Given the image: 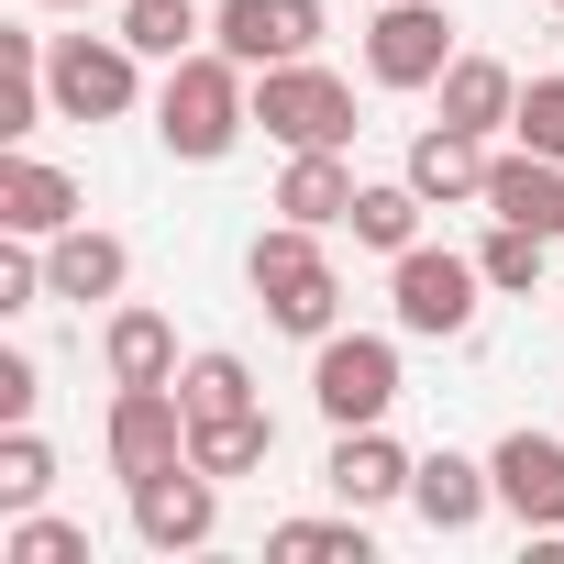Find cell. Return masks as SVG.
Segmentation results:
<instances>
[{
	"label": "cell",
	"mask_w": 564,
	"mask_h": 564,
	"mask_svg": "<svg viewBox=\"0 0 564 564\" xmlns=\"http://www.w3.org/2000/svg\"><path fill=\"white\" fill-rule=\"evenodd\" d=\"M487 465H498V509L520 531H564V443L553 432H509Z\"/></svg>",
	"instance_id": "12"
},
{
	"label": "cell",
	"mask_w": 564,
	"mask_h": 564,
	"mask_svg": "<svg viewBox=\"0 0 564 564\" xmlns=\"http://www.w3.org/2000/svg\"><path fill=\"white\" fill-rule=\"evenodd\" d=\"M45 487H56V443L34 432V421H0V509H45Z\"/></svg>",
	"instance_id": "26"
},
{
	"label": "cell",
	"mask_w": 564,
	"mask_h": 564,
	"mask_svg": "<svg viewBox=\"0 0 564 564\" xmlns=\"http://www.w3.org/2000/svg\"><path fill=\"white\" fill-rule=\"evenodd\" d=\"M155 465H188V399L177 388H111V476H155Z\"/></svg>",
	"instance_id": "10"
},
{
	"label": "cell",
	"mask_w": 564,
	"mask_h": 564,
	"mask_svg": "<svg viewBox=\"0 0 564 564\" xmlns=\"http://www.w3.org/2000/svg\"><path fill=\"white\" fill-rule=\"evenodd\" d=\"M454 12L443 0H377V23H366V78L377 89H432L454 67Z\"/></svg>",
	"instance_id": "7"
},
{
	"label": "cell",
	"mask_w": 564,
	"mask_h": 564,
	"mask_svg": "<svg viewBox=\"0 0 564 564\" xmlns=\"http://www.w3.org/2000/svg\"><path fill=\"white\" fill-rule=\"evenodd\" d=\"M311 410L333 432H366L399 410V344L388 333H322L311 344Z\"/></svg>",
	"instance_id": "5"
},
{
	"label": "cell",
	"mask_w": 564,
	"mask_h": 564,
	"mask_svg": "<svg viewBox=\"0 0 564 564\" xmlns=\"http://www.w3.org/2000/svg\"><path fill=\"white\" fill-rule=\"evenodd\" d=\"M221 531V476L210 465H155L133 476V542L144 553H199Z\"/></svg>",
	"instance_id": "8"
},
{
	"label": "cell",
	"mask_w": 564,
	"mask_h": 564,
	"mask_svg": "<svg viewBox=\"0 0 564 564\" xmlns=\"http://www.w3.org/2000/svg\"><path fill=\"white\" fill-rule=\"evenodd\" d=\"M243 133H254V67H232L221 45L177 56L166 89H155V144H166L177 166H221Z\"/></svg>",
	"instance_id": "1"
},
{
	"label": "cell",
	"mask_w": 564,
	"mask_h": 564,
	"mask_svg": "<svg viewBox=\"0 0 564 564\" xmlns=\"http://www.w3.org/2000/svg\"><path fill=\"white\" fill-rule=\"evenodd\" d=\"M0 553H12V564H89V531L56 520V509H23L12 531H0Z\"/></svg>",
	"instance_id": "29"
},
{
	"label": "cell",
	"mask_w": 564,
	"mask_h": 564,
	"mask_svg": "<svg viewBox=\"0 0 564 564\" xmlns=\"http://www.w3.org/2000/svg\"><path fill=\"white\" fill-rule=\"evenodd\" d=\"M410 476H421V454H399V443H388V421L333 432V465H322L333 509H399V498H410Z\"/></svg>",
	"instance_id": "11"
},
{
	"label": "cell",
	"mask_w": 564,
	"mask_h": 564,
	"mask_svg": "<svg viewBox=\"0 0 564 564\" xmlns=\"http://www.w3.org/2000/svg\"><path fill=\"white\" fill-rule=\"evenodd\" d=\"M265 454H276V421H265V399H254V410H221V421H188V465H210L221 487H232V476H254Z\"/></svg>",
	"instance_id": "21"
},
{
	"label": "cell",
	"mask_w": 564,
	"mask_h": 564,
	"mask_svg": "<svg viewBox=\"0 0 564 564\" xmlns=\"http://www.w3.org/2000/svg\"><path fill=\"white\" fill-rule=\"evenodd\" d=\"M509 133H520L531 155H553V166H564V78H531V89H520V122H509Z\"/></svg>",
	"instance_id": "30"
},
{
	"label": "cell",
	"mask_w": 564,
	"mask_h": 564,
	"mask_svg": "<svg viewBox=\"0 0 564 564\" xmlns=\"http://www.w3.org/2000/svg\"><path fill=\"white\" fill-rule=\"evenodd\" d=\"M100 366H111V388H177V322L144 311V300H122L100 322Z\"/></svg>",
	"instance_id": "17"
},
{
	"label": "cell",
	"mask_w": 564,
	"mask_h": 564,
	"mask_svg": "<svg viewBox=\"0 0 564 564\" xmlns=\"http://www.w3.org/2000/svg\"><path fill=\"white\" fill-rule=\"evenodd\" d=\"M122 45L144 67H177V56L210 45V23H199V0H122Z\"/></svg>",
	"instance_id": "23"
},
{
	"label": "cell",
	"mask_w": 564,
	"mask_h": 564,
	"mask_svg": "<svg viewBox=\"0 0 564 564\" xmlns=\"http://www.w3.org/2000/svg\"><path fill=\"white\" fill-rule=\"evenodd\" d=\"M56 89H45V34H0V144H23L34 133V111H45Z\"/></svg>",
	"instance_id": "24"
},
{
	"label": "cell",
	"mask_w": 564,
	"mask_h": 564,
	"mask_svg": "<svg viewBox=\"0 0 564 564\" xmlns=\"http://www.w3.org/2000/svg\"><path fill=\"white\" fill-rule=\"evenodd\" d=\"M45 12H89V0H45Z\"/></svg>",
	"instance_id": "32"
},
{
	"label": "cell",
	"mask_w": 564,
	"mask_h": 564,
	"mask_svg": "<svg viewBox=\"0 0 564 564\" xmlns=\"http://www.w3.org/2000/svg\"><path fill=\"white\" fill-rule=\"evenodd\" d=\"M487 221H520V232H542V243H564V166L553 155H498L487 166Z\"/></svg>",
	"instance_id": "18"
},
{
	"label": "cell",
	"mask_w": 564,
	"mask_h": 564,
	"mask_svg": "<svg viewBox=\"0 0 564 564\" xmlns=\"http://www.w3.org/2000/svg\"><path fill=\"white\" fill-rule=\"evenodd\" d=\"M355 166H344V144H311V155H289V177H276V221H311V232H333L344 210H355Z\"/></svg>",
	"instance_id": "20"
},
{
	"label": "cell",
	"mask_w": 564,
	"mask_h": 564,
	"mask_svg": "<svg viewBox=\"0 0 564 564\" xmlns=\"http://www.w3.org/2000/svg\"><path fill=\"white\" fill-rule=\"evenodd\" d=\"M322 0H221L210 12V45L232 67H289V56H322Z\"/></svg>",
	"instance_id": "9"
},
{
	"label": "cell",
	"mask_w": 564,
	"mask_h": 564,
	"mask_svg": "<svg viewBox=\"0 0 564 564\" xmlns=\"http://www.w3.org/2000/svg\"><path fill=\"white\" fill-rule=\"evenodd\" d=\"M476 265H487V289H498V300H531V289H542V265H553V243L520 232V221H498V232L476 243Z\"/></svg>",
	"instance_id": "28"
},
{
	"label": "cell",
	"mask_w": 564,
	"mask_h": 564,
	"mask_svg": "<svg viewBox=\"0 0 564 564\" xmlns=\"http://www.w3.org/2000/svg\"><path fill=\"white\" fill-rule=\"evenodd\" d=\"M265 553L276 564H366L377 542H366V509H344V520H276Z\"/></svg>",
	"instance_id": "25"
},
{
	"label": "cell",
	"mask_w": 564,
	"mask_h": 564,
	"mask_svg": "<svg viewBox=\"0 0 564 564\" xmlns=\"http://www.w3.org/2000/svg\"><path fill=\"white\" fill-rule=\"evenodd\" d=\"M542 12H564V0H542Z\"/></svg>",
	"instance_id": "33"
},
{
	"label": "cell",
	"mask_w": 564,
	"mask_h": 564,
	"mask_svg": "<svg viewBox=\"0 0 564 564\" xmlns=\"http://www.w3.org/2000/svg\"><path fill=\"white\" fill-rule=\"evenodd\" d=\"M432 100H443L454 133H509V122H520V78H509L498 56H454V67L432 78Z\"/></svg>",
	"instance_id": "19"
},
{
	"label": "cell",
	"mask_w": 564,
	"mask_h": 564,
	"mask_svg": "<svg viewBox=\"0 0 564 564\" xmlns=\"http://www.w3.org/2000/svg\"><path fill=\"white\" fill-rule=\"evenodd\" d=\"M67 221H78V177H67V166H45V155H23V144H0V232L56 243Z\"/></svg>",
	"instance_id": "13"
},
{
	"label": "cell",
	"mask_w": 564,
	"mask_h": 564,
	"mask_svg": "<svg viewBox=\"0 0 564 564\" xmlns=\"http://www.w3.org/2000/svg\"><path fill=\"white\" fill-rule=\"evenodd\" d=\"M421 210H432V199H421L410 177H377V188H355L344 232H355L366 254H410V243H421Z\"/></svg>",
	"instance_id": "22"
},
{
	"label": "cell",
	"mask_w": 564,
	"mask_h": 564,
	"mask_svg": "<svg viewBox=\"0 0 564 564\" xmlns=\"http://www.w3.org/2000/svg\"><path fill=\"white\" fill-rule=\"evenodd\" d=\"M34 399H45V366L23 344H0V421H34Z\"/></svg>",
	"instance_id": "31"
},
{
	"label": "cell",
	"mask_w": 564,
	"mask_h": 564,
	"mask_svg": "<svg viewBox=\"0 0 564 564\" xmlns=\"http://www.w3.org/2000/svg\"><path fill=\"white\" fill-rule=\"evenodd\" d=\"M243 276H254V300H265L276 333H300V344L344 333V276H333V254H322L311 221H265L254 254H243Z\"/></svg>",
	"instance_id": "2"
},
{
	"label": "cell",
	"mask_w": 564,
	"mask_h": 564,
	"mask_svg": "<svg viewBox=\"0 0 564 564\" xmlns=\"http://www.w3.org/2000/svg\"><path fill=\"white\" fill-rule=\"evenodd\" d=\"M45 289L78 300V311H89V300H122V289H133V243L100 232V221H67V232L45 243Z\"/></svg>",
	"instance_id": "14"
},
{
	"label": "cell",
	"mask_w": 564,
	"mask_h": 564,
	"mask_svg": "<svg viewBox=\"0 0 564 564\" xmlns=\"http://www.w3.org/2000/svg\"><path fill=\"white\" fill-rule=\"evenodd\" d=\"M45 89L67 122H122L144 100V56L122 34H45Z\"/></svg>",
	"instance_id": "6"
},
{
	"label": "cell",
	"mask_w": 564,
	"mask_h": 564,
	"mask_svg": "<svg viewBox=\"0 0 564 564\" xmlns=\"http://www.w3.org/2000/svg\"><path fill=\"white\" fill-rule=\"evenodd\" d=\"M254 122H265V144H289V155H311V144H355V78L322 67V56L254 67Z\"/></svg>",
	"instance_id": "4"
},
{
	"label": "cell",
	"mask_w": 564,
	"mask_h": 564,
	"mask_svg": "<svg viewBox=\"0 0 564 564\" xmlns=\"http://www.w3.org/2000/svg\"><path fill=\"white\" fill-rule=\"evenodd\" d=\"M410 509H421V531H476L487 509H498V465H476V454H421V476H410Z\"/></svg>",
	"instance_id": "15"
},
{
	"label": "cell",
	"mask_w": 564,
	"mask_h": 564,
	"mask_svg": "<svg viewBox=\"0 0 564 564\" xmlns=\"http://www.w3.org/2000/svg\"><path fill=\"white\" fill-rule=\"evenodd\" d=\"M487 166H498V155H487V133H454V122H432V133L410 144V166H399V177H410L432 210H465V199H487Z\"/></svg>",
	"instance_id": "16"
},
{
	"label": "cell",
	"mask_w": 564,
	"mask_h": 564,
	"mask_svg": "<svg viewBox=\"0 0 564 564\" xmlns=\"http://www.w3.org/2000/svg\"><path fill=\"white\" fill-rule=\"evenodd\" d=\"M476 300H487V265L454 254V243H410L388 254V311L410 344H465L476 333Z\"/></svg>",
	"instance_id": "3"
},
{
	"label": "cell",
	"mask_w": 564,
	"mask_h": 564,
	"mask_svg": "<svg viewBox=\"0 0 564 564\" xmlns=\"http://www.w3.org/2000/svg\"><path fill=\"white\" fill-rule=\"evenodd\" d=\"M177 399H188V421H221V410H254V366L210 344V355H188V366H177Z\"/></svg>",
	"instance_id": "27"
}]
</instances>
